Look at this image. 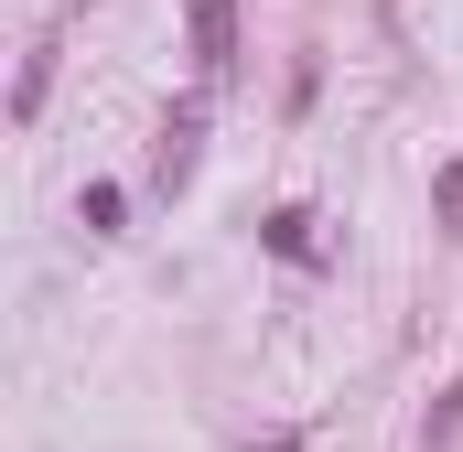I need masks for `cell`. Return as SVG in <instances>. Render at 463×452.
Returning a JSON list of instances; mask_svg holds the SVG:
<instances>
[{"label":"cell","mask_w":463,"mask_h":452,"mask_svg":"<svg viewBox=\"0 0 463 452\" xmlns=\"http://www.w3.org/2000/svg\"><path fill=\"white\" fill-rule=\"evenodd\" d=\"M205 108H216V87H184V98H173V118H162V140H151V184H162V194H184V184H194Z\"/></svg>","instance_id":"6da1fadb"},{"label":"cell","mask_w":463,"mask_h":452,"mask_svg":"<svg viewBox=\"0 0 463 452\" xmlns=\"http://www.w3.org/2000/svg\"><path fill=\"white\" fill-rule=\"evenodd\" d=\"M237 65V0H194V87H216Z\"/></svg>","instance_id":"7a4b0ae2"},{"label":"cell","mask_w":463,"mask_h":452,"mask_svg":"<svg viewBox=\"0 0 463 452\" xmlns=\"http://www.w3.org/2000/svg\"><path fill=\"white\" fill-rule=\"evenodd\" d=\"M259 248H269V259H291V269H313V259H324V248H313V205H269Z\"/></svg>","instance_id":"3957f363"},{"label":"cell","mask_w":463,"mask_h":452,"mask_svg":"<svg viewBox=\"0 0 463 452\" xmlns=\"http://www.w3.org/2000/svg\"><path fill=\"white\" fill-rule=\"evenodd\" d=\"M54 54H65L54 33H43V43L22 54V87H11V118H43V87H54Z\"/></svg>","instance_id":"277c9868"},{"label":"cell","mask_w":463,"mask_h":452,"mask_svg":"<svg viewBox=\"0 0 463 452\" xmlns=\"http://www.w3.org/2000/svg\"><path fill=\"white\" fill-rule=\"evenodd\" d=\"M76 226H87V237H118V184H87V194H76Z\"/></svg>","instance_id":"5b68a950"},{"label":"cell","mask_w":463,"mask_h":452,"mask_svg":"<svg viewBox=\"0 0 463 452\" xmlns=\"http://www.w3.org/2000/svg\"><path fill=\"white\" fill-rule=\"evenodd\" d=\"M453 431H463V377H453V388H442V410H431V431H420V452H442V442H453Z\"/></svg>","instance_id":"8992f818"},{"label":"cell","mask_w":463,"mask_h":452,"mask_svg":"<svg viewBox=\"0 0 463 452\" xmlns=\"http://www.w3.org/2000/svg\"><path fill=\"white\" fill-rule=\"evenodd\" d=\"M431 205H442V216H463V162H442V184H431Z\"/></svg>","instance_id":"52a82bcc"},{"label":"cell","mask_w":463,"mask_h":452,"mask_svg":"<svg viewBox=\"0 0 463 452\" xmlns=\"http://www.w3.org/2000/svg\"><path fill=\"white\" fill-rule=\"evenodd\" d=\"M259 452H302V431H280V442H259Z\"/></svg>","instance_id":"ba28073f"}]
</instances>
